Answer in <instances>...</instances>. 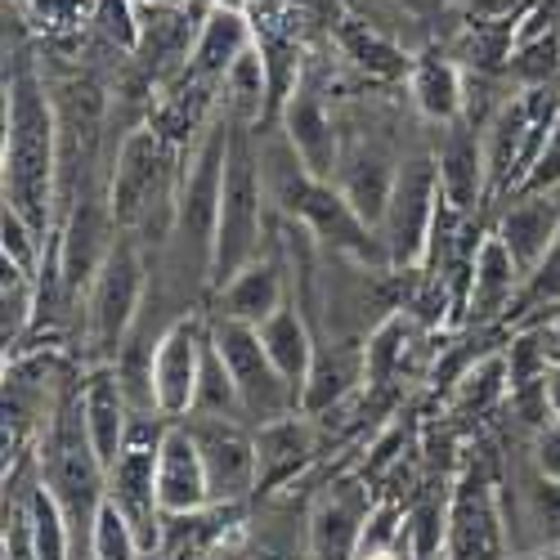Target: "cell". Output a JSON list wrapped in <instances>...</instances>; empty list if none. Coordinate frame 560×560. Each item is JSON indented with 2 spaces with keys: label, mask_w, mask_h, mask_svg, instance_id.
I'll return each instance as SVG.
<instances>
[{
  "label": "cell",
  "mask_w": 560,
  "mask_h": 560,
  "mask_svg": "<svg viewBox=\"0 0 560 560\" xmlns=\"http://www.w3.org/2000/svg\"><path fill=\"white\" fill-rule=\"evenodd\" d=\"M521 278L525 273H521L516 256L506 252V243L498 238V233H485V243L471 256V296H466V314H471L476 323L502 314L511 305V296H516Z\"/></svg>",
  "instance_id": "obj_18"
},
{
  "label": "cell",
  "mask_w": 560,
  "mask_h": 560,
  "mask_svg": "<svg viewBox=\"0 0 560 560\" xmlns=\"http://www.w3.org/2000/svg\"><path fill=\"white\" fill-rule=\"evenodd\" d=\"M547 408H551V417L560 422V368L547 372Z\"/></svg>",
  "instance_id": "obj_37"
},
{
  "label": "cell",
  "mask_w": 560,
  "mask_h": 560,
  "mask_svg": "<svg viewBox=\"0 0 560 560\" xmlns=\"http://www.w3.org/2000/svg\"><path fill=\"white\" fill-rule=\"evenodd\" d=\"M175 144L153 126H139L121 139L117 166H113V189H108V220L113 229L130 233L135 229H153V211L175 220Z\"/></svg>",
  "instance_id": "obj_2"
},
{
  "label": "cell",
  "mask_w": 560,
  "mask_h": 560,
  "mask_svg": "<svg viewBox=\"0 0 560 560\" xmlns=\"http://www.w3.org/2000/svg\"><path fill=\"white\" fill-rule=\"evenodd\" d=\"M408 90H412V104L427 121H440V126H453L466 117V85H462V72L448 63V59H417L408 68Z\"/></svg>",
  "instance_id": "obj_21"
},
{
  "label": "cell",
  "mask_w": 560,
  "mask_h": 560,
  "mask_svg": "<svg viewBox=\"0 0 560 560\" xmlns=\"http://www.w3.org/2000/svg\"><path fill=\"white\" fill-rule=\"evenodd\" d=\"M440 215V171L431 158H412L395 175V194L377 238L395 265H412L431 247V229Z\"/></svg>",
  "instance_id": "obj_7"
},
{
  "label": "cell",
  "mask_w": 560,
  "mask_h": 560,
  "mask_svg": "<svg viewBox=\"0 0 560 560\" xmlns=\"http://www.w3.org/2000/svg\"><path fill=\"white\" fill-rule=\"evenodd\" d=\"M139 305H144V256H139V243L130 233H117V243L108 247L100 273L90 278V346L100 350V359H117Z\"/></svg>",
  "instance_id": "obj_4"
},
{
  "label": "cell",
  "mask_w": 560,
  "mask_h": 560,
  "mask_svg": "<svg viewBox=\"0 0 560 560\" xmlns=\"http://www.w3.org/2000/svg\"><path fill=\"white\" fill-rule=\"evenodd\" d=\"M529 516L547 538H560V485L538 476V489H529Z\"/></svg>",
  "instance_id": "obj_33"
},
{
  "label": "cell",
  "mask_w": 560,
  "mask_h": 560,
  "mask_svg": "<svg viewBox=\"0 0 560 560\" xmlns=\"http://www.w3.org/2000/svg\"><path fill=\"white\" fill-rule=\"evenodd\" d=\"M534 466L542 480H556L560 485V422L551 417L547 427L534 431Z\"/></svg>",
  "instance_id": "obj_34"
},
{
  "label": "cell",
  "mask_w": 560,
  "mask_h": 560,
  "mask_svg": "<svg viewBox=\"0 0 560 560\" xmlns=\"http://www.w3.org/2000/svg\"><path fill=\"white\" fill-rule=\"evenodd\" d=\"M260 224H265V166L252 149L247 130H233L224 198H220V220H215V247H211V269H207L215 288H229L256 260Z\"/></svg>",
  "instance_id": "obj_3"
},
{
  "label": "cell",
  "mask_w": 560,
  "mask_h": 560,
  "mask_svg": "<svg viewBox=\"0 0 560 560\" xmlns=\"http://www.w3.org/2000/svg\"><path fill=\"white\" fill-rule=\"evenodd\" d=\"M90 23L100 27V36L117 50H139V0H95Z\"/></svg>",
  "instance_id": "obj_28"
},
{
  "label": "cell",
  "mask_w": 560,
  "mask_h": 560,
  "mask_svg": "<svg viewBox=\"0 0 560 560\" xmlns=\"http://www.w3.org/2000/svg\"><path fill=\"white\" fill-rule=\"evenodd\" d=\"M211 346L229 363L233 386H238V399H243V412L256 417V427L296 417L301 395L292 390V382L283 377V372L273 368V359H269V350H265L256 328L233 323V318H220V323H211Z\"/></svg>",
  "instance_id": "obj_5"
},
{
  "label": "cell",
  "mask_w": 560,
  "mask_h": 560,
  "mask_svg": "<svg viewBox=\"0 0 560 560\" xmlns=\"http://www.w3.org/2000/svg\"><path fill=\"white\" fill-rule=\"evenodd\" d=\"M139 556H144V542H139L135 525L104 498L95 529H90V560H139Z\"/></svg>",
  "instance_id": "obj_25"
},
{
  "label": "cell",
  "mask_w": 560,
  "mask_h": 560,
  "mask_svg": "<svg viewBox=\"0 0 560 560\" xmlns=\"http://www.w3.org/2000/svg\"><path fill=\"white\" fill-rule=\"evenodd\" d=\"M158 502H162V516H189V511L215 506L202 448L184 422H171L158 448Z\"/></svg>",
  "instance_id": "obj_10"
},
{
  "label": "cell",
  "mask_w": 560,
  "mask_h": 560,
  "mask_svg": "<svg viewBox=\"0 0 560 560\" xmlns=\"http://www.w3.org/2000/svg\"><path fill=\"white\" fill-rule=\"evenodd\" d=\"M305 457H310V431H305V422H296V417L256 427V466H260L256 489L269 493L273 485L292 480L305 466Z\"/></svg>",
  "instance_id": "obj_22"
},
{
  "label": "cell",
  "mask_w": 560,
  "mask_h": 560,
  "mask_svg": "<svg viewBox=\"0 0 560 560\" xmlns=\"http://www.w3.org/2000/svg\"><path fill=\"white\" fill-rule=\"evenodd\" d=\"M59 166V117L45 100L36 72L23 63L5 100V207L23 211L40 233L50 224Z\"/></svg>",
  "instance_id": "obj_1"
},
{
  "label": "cell",
  "mask_w": 560,
  "mask_h": 560,
  "mask_svg": "<svg viewBox=\"0 0 560 560\" xmlns=\"http://www.w3.org/2000/svg\"><path fill=\"white\" fill-rule=\"evenodd\" d=\"M23 511H27L36 560H72V529H68V516H63L59 498L45 485H36L27 493V502H23Z\"/></svg>",
  "instance_id": "obj_23"
},
{
  "label": "cell",
  "mask_w": 560,
  "mask_h": 560,
  "mask_svg": "<svg viewBox=\"0 0 560 560\" xmlns=\"http://www.w3.org/2000/svg\"><path fill=\"white\" fill-rule=\"evenodd\" d=\"M283 130H288V149L296 153V162L314 179L332 184L337 179V166H341V144H337L328 104H323L310 85H296L292 100L283 104Z\"/></svg>",
  "instance_id": "obj_11"
},
{
  "label": "cell",
  "mask_w": 560,
  "mask_h": 560,
  "mask_svg": "<svg viewBox=\"0 0 560 560\" xmlns=\"http://www.w3.org/2000/svg\"><path fill=\"white\" fill-rule=\"evenodd\" d=\"M440 171V202L453 215H466L489 189V162H485V139L471 121H453L444 130V144L435 158Z\"/></svg>",
  "instance_id": "obj_12"
},
{
  "label": "cell",
  "mask_w": 560,
  "mask_h": 560,
  "mask_svg": "<svg viewBox=\"0 0 560 560\" xmlns=\"http://www.w3.org/2000/svg\"><path fill=\"white\" fill-rule=\"evenodd\" d=\"M0 229H5V260L19 265L23 273H36V260H40V229H36L23 211H14V207H5V220H0Z\"/></svg>",
  "instance_id": "obj_29"
},
{
  "label": "cell",
  "mask_w": 560,
  "mask_h": 560,
  "mask_svg": "<svg viewBox=\"0 0 560 560\" xmlns=\"http://www.w3.org/2000/svg\"><path fill=\"white\" fill-rule=\"evenodd\" d=\"M81 422H85V435H90V444H95L100 462L113 466L117 453L126 448V435H130V422H135L130 395H126L113 363H100L85 377V386H81Z\"/></svg>",
  "instance_id": "obj_13"
},
{
  "label": "cell",
  "mask_w": 560,
  "mask_h": 560,
  "mask_svg": "<svg viewBox=\"0 0 560 560\" xmlns=\"http://www.w3.org/2000/svg\"><path fill=\"white\" fill-rule=\"evenodd\" d=\"M395 175L399 166L382 153V149H354L341 158L337 166V189L341 198L350 202V211L368 224V229H382L386 220V207H390V194H395Z\"/></svg>",
  "instance_id": "obj_17"
},
{
  "label": "cell",
  "mask_w": 560,
  "mask_h": 560,
  "mask_svg": "<svg viewBox=\"0 0 560 560\" xmlns=\"http://www.w3.org/2000/svg\"><path fill=\"white\" fill-rule=\"evenodd\" d=\"M189 417H247L243 412V399H238V386H233V372L229 363L220 359V350L207 341V354H202V372H198V395H194V412Z\"/></svg>",
  "instance_id": "obj_24"
},
{
  "label": "cell",
  "mask_w": 560,
  "mask_h": 560,
  "mask_svg": "<svg viewBox=\"0 0 560 560\" xmlns=\"http://www.w3.org/2000/svg\"><path fill=\"white\" fill-rule=\"evenodd\" d=\"M229 144L233 130L224 117H215L202 139L189 153V166L179 171V198H175V233L184 243H198L207 252L211 269V247H215V220H220V198H224V171H229Z\"/></svg>",
  "instance_id": "obj_6"
},
{
  "label": "cell",
  "mask_w": 560,
  "mask_h": 560,
  "mask_svg": "<svg viewBox=\"0 0 560 560\" xmlns=\"http://www.w3.org/2000/svg\"><path fill=\"white\" fill-rule=\"evenodd\" d=\"M538 346H542V359H547V368H560V318H551L547 328L538 332Z\"/></svg>",
  "instance_id": "obj_35"
},
{
  "label": "cell",
  "mask_w": 560,
  "mask_h": 560,
  "mask_svg": "<svg viewBox=\"0 0 560 560\" xmlns=\"http://www.w3.org/2000/svg\"><path fill=\"white\" fill-rule=\"evenodd\" d=\"M256 332H260V341H265L273 368L283 372V377L292 382V390L301 395L305 382H310V372H314L318 350H314V337H310V328H305V314L296 310V301H288L273 318H265Z\"/></svg>",
  "instance_id": "obj_20"
},
{
  "label": "cell",
  "mask_w": 560,
  "mask_h": 560,
  "mask_svg": "<svg viewBox=\"0 0 560 560\" xmlns=\"http://www.w3.org/2000/svg\"><path fill=\"white\" fill-rule=\"evenodd\" d=\"M498 238L506 243L511 256H516L521 273H534L551 256V247L560 243V189L556 194H525L502 215Z\"/></svg>",
  "instance_id": "obj_16"
},
{
  "label": "cell",
  "mask_w": 560,
  "mask_h": 560,
  "mask_svg": "<svg viewBox=\"0 0 560 560\" xmlns=\"http://www.w3.org/2000/svg\"><path fill=\"white\" fill-rule=\"evenodd\" d=\"M556 189H560V113L551 121V135H547V144H542L534 171L521 184V194H556Z\"/></svg>",
  "instance_id": "obj_31"
},
{
  "label": "cell",
  "mask_w": 560,
  "mask_h": 560,
  "mask_svg": "<svg viewBox=\"0 0 560 560\" xmlns=\"http://www.w3.org/2000/svg\"><path fill=\"white\" fill-rule=\"evenodd\" d=\"M368 516H372L368 498L354 485L332 489L310 516V551H314V560H359Z\"/></svg>",
  "instance_id": "obj_15"
},
{
  "label": "cell",
  "mask_w": 560,
  "mask_h": 560,
  "mask_svg": "<svg viewBox=\"0 0 560 560\" xmlns=\"http://www.w3.org/2000/svg\"><path fill=\"white\" fill-rule=\"evenodd\" d=\"M256 45V27L247 19V10H229V5H211L202 32H198V45H194V59L184 68L189 81H202V85H224V77L233 72L247 50Z\"/></svg>",
  "instance_id": "obj_14"
},
{
  "label": "cell",
  "mask_w": 560,
  "mask_h": 560,
  "mask_svg": "<svg viewBox=\"0 0 560 560\" xmlns=\"http://www.w3.org/2000/svg\"><path fill=\"white\" fill-rule=\"evenodd\" d=\"M502 382H511V372L502 368V359H489V363L471 368V372L462 377L457 399H462L466 408H489V404L502 395Z\"/></svg>",
  "instance_id": "obj_30"
},
{
  "label": "cell",
  "mask_w": 560,
  "mask_h": 560,
  "mask_svg": "<svg viewBox=\"0 0 560 560\" xmlns=\"http://www.w3.org/2000/svg\"><path fill=\"white\" fill-rule=\"evenodd\" d=\"M184 427L202 448L215 506H238L247 493H256V435H247L243 422H233V417H184Z\"/></svg>",
  "instance_id": "obj_8"
},
{
  "label": "cell",
  "mask_w": 560,
  "mask_h": 560,
  "mask_svg": "<svg viewBox=\"0 0 560 560\" xmlns=\"http://www.w3.org/2000/svg\"><path fill=\"white\" fill-rule=\"evenodd\" d=\"M404 350H408V318L404 314H390L377 332L368 337V350H363V377L372 386L390 382V372L404 363Z\"/></svg>",
  "instance_id": "obj_26"
},
{
  "label": "cell",
  "mask_w": 560,
  "mask_h": 560,
  "mask_svg": "<svg viewBox=\"0 0 560 560\" xmlns=\"http://www.w3.org/2000/svg\"><path fill=\"white\" fill-rule=\"evenodd\" d=\"M211 332H202L198 318H175L153 346V404L166 422H184L194 412L198 372Z\"/></svg>",
  "instance_id": "obj_9"
},
{
  "label": "cell",
  "mask_w": 560,
  "mask_h": 560,
  "mask_svg": "<svg viewBox=\"0 0 560 560\" xmlns=\"http://www.w3.org/2000/svg\"><path fill=\"white\" fill-rule=\"evenodd\" d=\"M36 296H32V273H23L19 265L5 260V292H0V337H5V350L23 341L27 323H32Z\"/></svg>",
  "instance_id": "obj_27"
},
{
  "label": "cell",
  "mask_w": 560,
  "mask_h": 560,
  "mask_svg": "<svg viewBox=\"0 0 560 560\" xmlns=\"http://www.w3.org/2000/svg\"><path fill=\"white\" fill-rule=\"evenodd\" d=\"M252 560H296V551L288 542H273V538H260L252 547Z\"/></svg>",
  "instance_id": "obj_36"
},
{
  "label": "cell",
  "mask_w": 560,
  "mask_h": 560,
  "mask_svg": "<svg viewBox=\"0 0 560 560\" xmlns=\"http://www.w3.org/2000/svg\"><path fill=\"white\" fill-rule=\"evenodd\" d=\"M27 10L40 27H72L85 14H95V0H27Z\"/></svg>",
  "instance_id": "obj_32"
},
{
  "label": "cell",
  "mask_w": 560,
  "mask_h": 560,
  "mask_svg": "<svg viewBox=\"0 0 560 560\" xmlns=\"http://www.w3.org/2000/svg\"><path fill=\"white\" fill-rule=\"evenodd\" d=\"M220 305L224 318L233 323H247V328H260L265 318H273L278 310L288 305V283H283V269L273 260H252L229 288H220Z\"/></svg>",
  "instance_id": "obj_19"
}]
</instances>
